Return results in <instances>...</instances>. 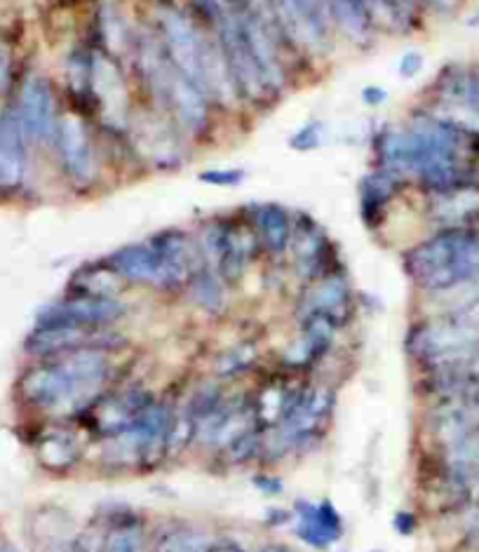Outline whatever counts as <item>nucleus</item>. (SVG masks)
<instances>
[{"label":"nucleus","instance_id":"72a5a7b5","mask_svg":"<svg viewBox=\"0 0 479 552\" xmlns=\"http://www.w3.org/2000/svg\"><path fill=\"white\" fill-rule=\"evenodd\" d=\"M55 552H92V550H87L83 543H76V541H69V543H64V545H59V548Z\"/></svg>","mask_w":479,"mask_h":552},{"label":"nucleus","instance_id":"473e14b6","mask_svg":"<svg viewBox=\"0 0 479 552\" xmlns=\"http://www.w3.org/2000/svg\"><path fill=\"white\" fill-rule=\"evenodd\" d=\"M364 99H369L367 104H381L383 99H386V92L376 90V87H374V90H364Z\"/></svg>","mask_w":479,"mask_h":552},{"label":"nucleus","instance_id":"a211bd4d","mask_svg":"<svg viewBox=\"0 0 479 552\" xmlns=\"http://www.w3.org/2000/svg\"><path fill=\"white\" fill-rule=\"evenodd\" d=\"M303 313H322L339 320L341 325L350 315V287L341 275H327L310 289L303 301Z\"/></svg>","mask_w":479,"mask_h":552},{"label":"nucleus","instance_id":"f704fd0d","mask_svg":"<svg viewBox=\"0 0 479 552\" xmlns=\"http://www.w3.org/2000/svg\"><path fill=\"white\" fill-rule=\"evenodd\" d=\"M259 552H294V550H292V548H287V545L271 543V545H266V548H261Z\"/></svg>","mask_w":479,"mask_h":552},{"label":"nucleus","instance_id":"0eeeda50","mask_svg":"<svg viewBox=\"0 0 479 552\" xmlns=\"http://www.w3.org/2000/svg\"><path fill=\"white\" fill-rule=\"evenodd\" d=\"M123 343L113 327H33L26 336L24 350L36 358H57L76 350H106Z\"/></svg>","mask_w":479,"mask_h":552},{"label":"nucleus","instance_id":"2eb2a0df","mask_svg":"<svg viewBox=\"0 0 479 552\" xmlns=\"http://www.w3.org/2000/svg\"><path fill=\"white\" fill-rule=\"evenodd\" d=\"M428 214L442 228L479 226V186L435 193L428 205Z\"/></svg>","mask_w":479,"mask_h":552},{"label":"nucleus","instance_id":"9d476101","mask_svg":"<svg viewBox=\"0 0 479 552\" xmlns=\"http://www.w3.org/2000/svg\"><path fill=\"white\" fill-rule=\"evenodd\" d=\"M55 144L62 158V165L76 184H90L97 177L99 163L94 156L85 125L76 116H64L57 120Z\"/></svg>","mask_w":479,"mask_h":552},{"label":"nucleus","instance_id":"6ab92c4d","mask_svg":"<svg viewBox=\"0 0 479 552\" xmlns=\"http://www.w3.org/2000/svg\"><path fill=\"white\" fill-rule=\"evenodd\" d=\"M90 90L97 97V102L104 106L111 120H120L125 113V90L123 80H120L116 66L106 59L92 55L90 69Z\"/></svg>","mask_w":479,"mask_h":552},{"label":"nucleus","instance_id":"9b49d317","mask_svg":"<svg viewBox=\"0 0 479 552\" xmlns=\"http://www.w3.org/2000/svg\"><path fill=\"white\" fill-rule=\"evenodd\" d=\"M294 531L308 548L327 550L343 536V517L329 501H299L294 508Z\"/></svg>","mask_w":479,"mask_h":552},{"label":"nucleus","instance_id":"f3484780","mask_svg":"<svg viewBox=\"0 0 479 552\" xmlns=\"http://www.w3.org/2000/svg\"><path fill=\"white\" fill-rule=\"evenodd\" d=\"M437 94L442 104L458 106L479 120V69L451 64L437 78Z\"/></svg>","mask_w":479,"mask_h":552},{"label":"nucleus","instance_id":"e433bc0d","mask_svg":"<svg viewBox=\"0 0 479 552\" xmlns=\"http://www.w3.org/2000/svg\"><path fill=\"white\" fill-rule=\"evenodd\" d=\"M5 552H19V550H17V548H8Z\"/></svg>","mask_w":479,"mask_h":552},{"label":"nucleus","instance_id":"4be33fe9","mask_svg":"<svg viewBox=\"0 0 479 552\" xmlns=\"http://www.w3.org/2000/svg\"><path fill=\"white\" fill-rule=\"evenodd\" d=\"M120 280L123 278H120L111 266L106 268L90 266V268H80L76 278L71 280V287H73V294L111 296V299H116V289L120 285Z\"/></svg>","mask_w":479,"mask_h":552},{"label":"nucleus","instance_id":"1a4fd4ad","mask_svg":"<svg viewBox=\"0 0 479 552\" xmlns=\"http://www.w3.org/2000/svg\"><path fill=\"white\" fill-rule=\"evenodd\" d=\"M15 109L31 144H45L55 139V97L45 78L29 76L24 80Z\"/></svg>","mask_w":479,"mask_h":552},{"label":"nucleus","instance_id":"20e7f679","mask_svg":"<svg viewBox=\"0 0 479 552\" xmlns=\"http://www.w3.org/2000/svg\"><path fill=\"white\" fill-rule=\"evenodd\" d=\"M109 266L123 280L153 287H174L193 271V247L184 233L163 231L144 242L120 247Z\"/></svg>","mask_w":479,"mask_h":552},{"label":"nucleus","instance_id":"423d86ee","mask_svg":"<svg viewBox=\"0 0 479 552\" xmlns=\"http://www.w3.org/2000/svg\"><path fill=\"white\" fill-rule=\"evenodd\" d=\"M332 407L334 397L325 388L292 393L285 414H282L278 426H273V437L266 440V447L285 454V451H296L306 444H313L322 435V428L327 426Z\"/></svg>","mask_w":479,"mask_h":552},{"label":"nucleus","instance_id":"a878e982","mask_svg":"<svg viewBox=\"0 0 479 552\" xmlns=\"http://www.w3.org/2000/svg\"><path fill=\"white\" fill-rule=\"evenodd\" d=\"M320 139H322L320 125L308 123L299 134H294L292 146L299 148V151H308V148H315L317 144H320Z\"/></svg>","mask_w":479,"mask_h":552},{"label":"nucleus","instance_id":"412c9836","mask_svg":"<svg viewBox=\"0 0 479 552\" xmlns=\"http://www.w3.org/2000/svg\"><path fill=\"white\" fill-rule=\"evenodd\" d=\"M252 219L263 245L271 249V252H285L289 238H292L285 210L278 205H254Z\"/></svg>","mask_w":479,"mask_h":552},{"label":"nucleus","instance_id":"cd10ccee","mask_svg":"<svg viewBox=\"0 0 479 552\" xmlns=\"http://www.w3.org/2000/svg\"><path fill=\"white\" fill-rule=\"evenodd\" d=\"M202 181H207V184H217V186H233V184H240L242 181V172L238 170H209V172H202L200 174Z\"/></svg>","mask_w":479,"mask_h":552},{"label":"nucleus","instance_id":"393cba45","mask_svg":"<svg viewBox=\"0 0 479 552\" xmlns=\"http://www.w3.org/2000/svg\"><path fill=\"white\" fill-rule=\"evenodd\" d=\"M193 296L200 306H217L221 301V285L214 275L198 273L193 280Z\"/></svg>","mask_w":479,"mask_h":552},{"label":"nucleus","instance_id":"bb28decb","mask_svg":"<svg viewBox=\"0 0 479 552\" xmlns=\"http://www.w3.org/2000/svg\"><path fill=\"white\" fill-rule=\"evenodd\" d=\"M465 527H463V541L470 545V548L479 550V506L468 508L465 513Z\"/></svg>","mask_w":479,"mask_h":552},{"label":"nucleus","instance_id":"6e6552de","mask_svg":"<svg viewBox=\"0 0 479 552\" xmlns=\"http://www.w3.org/2000/svg\"><path fill=\"white\" fill-rule=\"evenodd\" d=\"M125 306L111 296L69 294L36 315V327H113Z\"/></svg>","mask_w":479,"mask_h":552},{"label":"nucleus","instance_id":"c9c22d12","mask_svg":"<svg viewBox=\"0 0 479 552\" xmlns=\"http://www.w3.org/2000/svg\"><path fill=\"white\" fill-rule=\"evenodd\" d=\"M468 26L470 29H479V8L468 17Z\"/></svg>","mask_w":479,"mask_h":552},{"label":"nucleus","instance_id":"aec40b11","mask_svg":"<svg viewBox=\"0 0 479 552\" xmlns=\"http://www.w3.org/2000/svg\"><path fill=\"white\" fill-rule=\"evenodd\" d=\"M402 186V174L388 167L371 172L364 177L360 186V203L362 214L369 224H376V219L381 217L383 207L388 205V200L397 193V188Z\"/></svg>","mask_w":479,"mask_h":552},{"label":"nucleus","instance_id":"dca6fc26","mask_svg":"<svg viewBox=\"0 0 479 552\" xmlns=\"http://www.w3.org/2000/svg\"><path fill=\"white\" fill-rule=\"evenodd\" d=\"M36 456L50 473H66L83 456V442L69 428L50 426L36 437Z\"/></svg>","mask_w":479,"mask_h":552},{"label":"nucleus","instance_id":"f8f14e48","mask_svg":"<svg viewBox=\"0 0 479 552\" xmlns=\"http://www.w3.org/2000/svg\"><path fill=\"white\" fill-rule=\"evenodd\" d=\"M26 139L15 106L0 113V193H12L26 177Z\"/></svg>","mask_w":479,"mask_h":552},{"label":"nucleus","instance_id":"ddd939ff","mask_svg":"<svg viewBox=\"0 0 479 552\" xmlns=\"http://www.w3.org/2000/svg\"><path fill=\"white\" fill-rule=\"evenodd\" d=\"M151 405V395L144 393V390H125V393L106 397V400H101L99 405L92 409L94 428H97L106 440H109V437L123 435L130 428L137 426V421Z\"/></svg>","mask_w":479,"mask_h":552},{"label":"nucleus","instance_id":"7ed1b4c3","mask_svg":"<svg viewBox=\"0 0 479 552\" xmlns=\"http://www.w3.org/2000/svg\"><path fill=\"white\" fill-rule=\"evenodd\" d=\"M158 24L167 57L181 76L191 80L207 99L231 102L235 83L221 50H214L209 40L177 10H160Z\"/></svg>","mask_w":479,"mask_h":552},{"label":"nucleus","instance_id":"c85d7f7f","mask_svg":"<svg viewBox=\"0 0 479 552\" xmlns=\"http://www.w3.org/2000/svg\"><path fill=\"white\" fill-rule=\"evenodd\" d=\"M10 73H12V52L8 45L0 43V92L8 87Z\"/></svg>","mask_w":479,"mask_h":552},{"label":"nucleus","instance_id":"4c0bfd02","mask_svg":"<svg viewBox=\"0 0 479 552\" xmlns=\"http://www.w3.org/2000/svg\"><path fill=\"white\" fill-rule=\"evenodd\" d=\"M0 552H5V550H0Z\"/></svg>","mask_w":479,"mask_h":552},{"label":"nucleus","instance_id":"7c9ffc66","mask_svg":"<svg viewBox=\"0 0 479 552\" xmlns=\"http://www.w3.org/2000/svg\"><path fill=\"white\" fill-rule=\"evenodd\" d=\"M205 552H245V550H242L240 545L233 543V541H221V543L207 545Z\"/></svg>","mask_w":479,"mask_h":552},{"label":"nucleus","instance_id":"39448f33","mask_svg":"<svg viewBox=\"0 0 479 552\" xmlns=\"http://www.w3.org/2000/svg\"><path fill=\"white\" fill-rule=\"evenodd\" d=\"M139 64L144 71L148 90L160 104L167 106L186 132L198 134L207 125V97L191 80L181 76L170 62L165 47L146 38L139 45Z\"/></svg>","mask_w":479,"mask_h":552},{"label":"nucleus","instance_id":"2f4dec72","mask_svg":"<svg viewBox=\"0 0 479 552\" xmlns=\"http://www.w3.org/2000/svg\"><path fill=\"white\" fill-rule=\"evenodd\" d=\"M256 487H261L263 491H268V494H275V491H280V489H282V484H280L278 480L268 482L266 477H259V480H256Z\"/></svg>","mask_w":479,"mask_h":552},{"label":"nucleus","instance_id":"b1692460","mask_svg":"<svg viewBox=\"0 0 479 552\" xmlns=\"http://www.w3.org/2000/svg\"><path fill=\"white\" fill-rule=\"evenodd\" d=\"M207 545L198 531L177 529L160 538L153 552H205Z\"/></svg>","mask_w":479,"mask_h":552},{"label":"nucleus","instance_id":"c756f323","mask_svg":"<svg viewBox=\"0 0 479 552\" xmlns=\"http://www.w3.org/2000/svg\"><path fill=\"white\" fill-rule=\"evenodd\" d=\"M421 69H423V57L418 55V52H409V55L402 57V64H400L402 78H414Z\"/></svg>","mask_w":479,"mask_h":552},{"label":"nucleus","instance_id":"4468645a","mask_svg":"<svg viewBox=\"0 0 479 552\" xmlns=\"http://www.w3.org/2000/svg\"><path fill=\"white\" fill-rule=\"evenodd\" d=\"M205 247L217 261L219 273L228 280L238 278L247 259L252 257L249 235L242 233L238 226L228 224V221H214L212 226H207Z\"/></svg>","mask_w":479,"mask_h":552},{"label":"nucleus","instance_id":"5701e85b","mask_svg":"<svg viewBox=\"0 0 479 552\" xmlns=\"http://www.w3.org/2000/svg\"><path fill=\"white\" fill-rule=\"evenodd\" d=\"M97 552H144V531L137 520H120L106 531Z\"/></svg>","mask_w":479,"mask_h":552},{"label":"nucleus","instance_id":"f03ea898","mask_svg":"<svg viewBox=\"0 0 479 552\" xmlns=\"http://www.w3.org/2000/svg\"><path fill=\"white\" fill-rule=\"evenodd\" d=\"M404 268L418 287L444 294L479 275V226L442 228L409 249Z\"/></svg>","mask_w":479,"mask_h":552},{"label":"nucleus","instance_id":"f257e3e1","mask_svg":"<svg viewBox=\"0 0 479 552\" xmlns=\"http://www.w3.org/2000/svg\"><path fill=\"white\" fill-rule=\"evenodd\" d=\"M109 374L106 350H76L26 369L17 381V395L38 412H80L97 400Z\"/></svg>","mask_w":479,"mask_h":552}]
</instances>
